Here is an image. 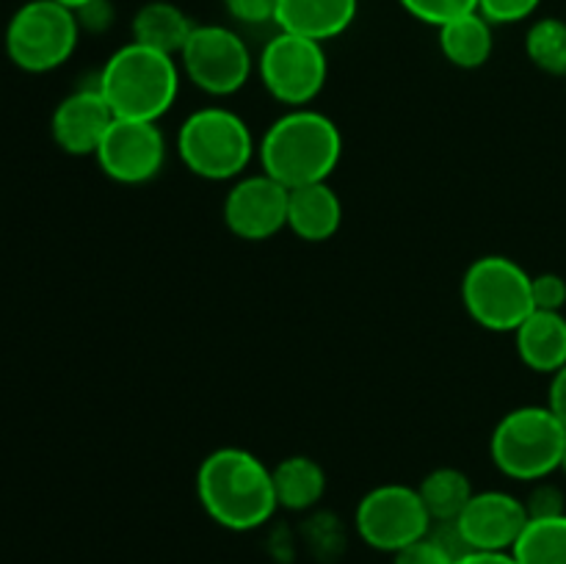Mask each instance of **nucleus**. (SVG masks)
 <instances>
[{
    "instance_id": "7ed1b4c3",
    "label": "nucleus",
    "mask_w": 566,
    "mask_h": 564,
    "mask_svg": "<svg viewBox=\"0 0 566 564\" xmlns=\"http://www.w3.org/2000/svg\"><path fill=\"white\" fill-rule=\"evenodd\" d=\"M97 88L116 119L158 122L180 94V64L130 39L105 61Z\"/></svg>"
},
{
    "instance_id": "cd10ccee",
    "label": "nucleus",
    "mask_w": 566,
    "mask_h": 564,
    "mask_svg": "<svg viewBox=\"0 0 566 564\" xmlns=\"http://www.w3.org/2000/svg\"><path fill=\"white\" fill-rule=\"evenodd\" d=\"M227 11L241 25H276V9L280 0H224Z\"/></svg>"
},
{
    "instance_id": "f257e3e1",
    "label": "nucleus",
    "mask_w": 566,
    "mask_h": 564,
    "mask_svg": "<svg viewBox=\"0 0 566 564\" xmlns=\"http://www.w3.org/2000/svg\"><path fill=\"white\" fill-rule=\"evenodd\" d=\"M197 495L213 523L254 531L280 509L271 468L247 448H216L197 470Z\"/></svg>"
},
{
    "instance_id": "ddd939ff",
    "label": "nucleus",
    "mask_w": 566,
    "mask_h": 564,
    "mask_svg": "<svg viewBox=\"0 0 566 564\" xmlns=\"http://www.w3.org/2000/svg\"><path fill=\"white\" fill-rule=\"evenodd\" d=\"M525 501L503 490L473 492L457 518L470 551H512L528 525Z\"/></svg>"
},
{
    "instance_id": "a211bd4d",
    "label": "nucleus",
    "mask_w": 566,
    "mask_h": 564,
    "mask_svg": "<svg viewBox=\"0 0 566 564\" xmlns=\"http://www.w3.org/2000/svg\"><path fill=\"white\" fill-rule=\"evenodd\" d=\"M193 28L197 25L188 20V14L180 6L166 3V0H153V3H144L136 11V17H133V42L177 59L182 48H186L188 36L193 33Z\"/></svg>"
},
{
    "instance_id": "9b49d317",
    "label": "nucleus",
    "mask_w": 566,
    "mask_h": 564,
    "mask_svg": "<svg viewBox=\"0 0 566 564\" xmlns=\"http://www.w3.org/2000/svg\"><path fill=\"white\" fill-rule=\"evenodd\" d=\"M105 177L122 186H144L155 180L166 164V136L158 122L114 119L97 153Z\"/></svg>"
},
{
    "instance_id": "2eb2a0df",
    "label": "nucleus",
    "mask_w": 566,
    "mask_h": 564,
    "mask_svg": "<svg viewBox=\"0 0 566 564\" xmlns=\"http://www.w3.org/2000/svg\"><path fill=\"white\" fill-rule=\"evenodd\" d=\"M343 224V202L329 180L291 188L287 230L307 243H324L337 236Z\"/></svg>"
},
{
    "instance_id": "473e14b6",
    "label": "nucleus",
    "mask_w": 566,
    "mask_h": 564,
    "mask_svg": "<svg viewBox=\"0 0 566 564\" xmlns=\"http://www.w3.org/2000/svg\"><path fill=\"white\" fill-rule=\"evenodd\" d=\"M562 470L566 473V446H564V457H562Z\"/></svg>"
},
{
    "instance_id": "412c9836",
    "label": "nucleus",
    "mask_w": 566,
    "mask_h": 564,
    "mask_svg": "<svg viewBox=\"0 0 566 564\" xmlns=\"http://www.w3.org/2000/svg\"><path fill=\"white\" fill-rule=\"evenodd\" d=\"M418 492L423 498L431 523H448V520H457L470 503L473 484H470L468 473H462V470L434 468L431 473L423 476Z\"/></svg>"
},
{
    "instance_id": "f8f14e48",
    "label": "nucleus",
    "mask_w": 566,
    "mask_h": 564,
    "mask_svg": "<svg viewBox=\"0 0 566 564\" xmlns=\"http://www.w3.org/2000/svg\"><path fill=\"white\" fill-rule=\"evenodd\" d=\"M287 199L291 188L265 171L241 175L227 191L221 216L227 230L241 241H269L287 230Z\"/></svg>"
},
{
    "instance_id": "aec40b11",
    "label": "nucleus",
    "mask_w": 566,
    "mask_h": 564,
    "mask_svg": "<svg viewBox=\"0 0 566 564\" xmlns=\"http://www.w3.org/2000/svg\"><path fill=\"white\" fill-rule=\"evenodd\" d=\"M495 39H492V22L481 11L457 17L440 28V50L459 70H479L490 61Z\"/></svg>"
},
{
    "instance_id": "dca6fc26",
    "label": "nucleus",
    "mask_w": 566,
    "mask_h": 564,
    "mask_svg": "<svg viewBox=\"0 0 566 564\" xmlns=\"http://www.w3.org/2000/svg\"><path fill=\"white\" fill-rule=\"evenodd\" d=\"M357 9L359 0H280L276 28L324 44L352 28Z\"/></svg>"
},
{
    "instance_id": "393cba45",
    "label": "nucleus",
    "mask_w": 566,
    "mask_h": 564,
    "mask_svg": "<svg viewBox=\"0 0 566 564\" xmlns=\"http://www.w3.org/2000/svg\"><path fill=\"white\" fill-rule=\"evenodd\" d=\"M542 0H479V11L492 25H509V22H523L539 9Z\"/></svg>"
},
{
    "instance_id": "0eeeda50",
    "label": "nucleus",
    "mask_w": 566,
    "mask_h": 564,
    "mask_svg": "<svg viewBox=\"0 0 566 564\" xmlns=\"http://www.w3.org/2000/svg\"><path fill=\"white\" fill-rule=\"evenodd\" d=\"M77 11L55 0H31L20 6L6 28V53L20 70L50 72L75 53L81 22Z\"/></svg>"
},
{
    "instance_id": "f03ea898",
    "label": "nucleus",
    "mask_w": 566,
    "mask_h": 564,
    "mask_svg": "<svg viewBox=\"0 0 566 564\" xmlns=\"http://www.w3.org/2000/svg\"><path fill=\"white\" fill-rule=\"evenodd\" d=\"M260 169L282 186L329 180L343 158V133L315 108H291L269 125L258 144Z\"/></svg>"
},
{
    "instance_id": "423d86ee",
    "label": "nucleus",
    "mask_w": 566,
    "mask_h": 564,
    "mask_svg": "<svg viewBox=\"0 0 566 564\" xmlns=\"http://www.w3.org/2000/svg\"><path fill=\"white\" fill-rule=\"evenodd\" d=\"M534 274L506 254L473 260L462 276V304L470 318L490 332H512L534 313Z\"/></svg>"
},
{
    "instance_id": "b1692460",
    "label": "nucleus",
    "mask_w": 566,
    "mask_h": 564,
    "mask_svg": "<svg viewBox=\"0 0 566 564\" xmlns=\"http://www.w3.org/2000/svg\"><path fill=\"white\" fill-rule=\"evenodd\" d=\"M415 20L429 22V25L442 28L446 22L457 20V17L479 11V0H398Z\"/></svg>"
},
{
    "instance_id": "7c9ffc66",
    "label": "nucleus",
    "mask_w": 566,
    "mask_h": 564,
    "mask_svg": "<svg viewBox=\"0 0 566 564\" xmlns=\"http://www.w3.org/2000/svg\"><path fill=\"white\" fill-rule=\"evenodd\" d=\"M457 564H520L512 551H470Z\"/></svg>"
},
{
    "instance_id": "6e6552de",
    "label": "nucleus",
    "mask_w": 566,
    "mask_h": 564,
    "mask_svg": "<svg viewBox=\"0 0 566 564\" xmlns=\"http://www.w3.org/2000/svg\"><path fill=\"white\" fill-rule=\"evenodd\" d=\"M258 75L276 103L287 108H307L324 92L329 61L321 42L280 31L265 42L258 59Z\"/></svg>"
},
{
    "instance_id": "f3484780",
    "label": "nucleus",
    "mask_w": 566,
    "mask_h": 564,
    "mask_svg": "<svg viewBox=\"0 0 566 564\" xmlns=\"http://www.w3.org/2000/svg\"><path fill=\"white\" fill-rule=\"evenodd\" d=\"M520 359L536 374H556L566 365V315L556 310H534L514 330Z\"/></svg>"
},
{
    "instance_id": "20e7f679",
    "label": "nucleus",
    "mask_w": 566,
    "mask_h": 564,
    "mask_svg": "<svg viewBox=\"0 0 566 564\" xmlns=\"http://www.w3.org/2000/svg\"><path fill=\"white\" fill-rule=\"evenodd\" d=\"M177 155L191 175L210 182L238 180L258 155L247 119L224 105L197 108L177 130Z\"/></svg>"
},
{
    "instance_id": "4468645a",
    "label": "nucleus",
    "mask_w": 566,
    "mask_h": 564,
    "mask_svg": "<svg viewBox=\"0 0 566 564\" xmlns=\"http://www.w3.org/2000/svg\"><path fill=\"white\" fill-rule=\"evenodd\" d=\"M114 119V111L97 86L81 88L61 100L59 108L53 111L50 130L66 155H94Z\"/></svg>"
},
{
    "instance_id": "2f4dec72",
    "label": "nucleus",
    "mask_w": 566,
    "mask_h": 564,
    "mask_svg": "<svg viewBox=\"0 0 566 564\" xmlns=\"http://www.w3.org/2000/svg\"><path fill=\"white\" fill-rule=\"evenodd\" d=\"M55 3L66 6V9H72V11H83V9H88V6L99 3V0H55Z\"/></svg>"
},
{
    "instance_id": "4be33fe9",
    "label": "nucleus",
    "mask_w": 566,
    "mask_h": 564,
    "mask_svg": "<svg viewBox=\"0 0 566 564\" xmlns=\"http://www.w3.org/2000/svg\"><path fill=\"white\" fill-rule=\"evenodd\" d=\"M512 553L520 564H566V514L528 520Z\"/></svg>"
},
{
    "instance_id": "a878e982",
    "label": "nucleus",
    "mask_w": 566,
    "mask_h": 564,
    "mask_svg": "<svg viewBox=\"0 0 566 564\" xmlns=\"http://www.w3.org/2000/svg\"><path fill=\"white\" fill-rule=\"evenodd\" d=\"M392 564H457V558H453L434 536L426 534L420 536L418 542H412V545L392 553Z\"/></svg>"
},
{
    "instance_id": "c756f323",
    "label": "nucleus",
    "mask_w": 566,
    "mask_h": 564,
    "mask_svg": "<svg viewBox=\"0 0 566 564\" xmlns=\"http://www.w3.org/2000/svg\"><path fill=\"white\" fill-rule=\"evenodd\" d=\"M547 407L566 426V365L551 376V390H547Z\"/></svg>"
},
{
    "instance_id": "5701e85b",
    "label": "nucleus",
    "mask_w": 566,
    "mask_h": 564,
    "mask_svg": "<svg viewBox=\"0 0 566 564\" xmlns=\"http://www.w3.org/2000/svg\"><path fill=\"white\" fill-rule=\"evenodd\" d=\"M525 53L542 72L566 77V22L558 17H545L528 28Z\"/></svg>"
},
{
    "instance_id": "6ab92c4d",
    "label": "nucleus",
    "mask_w": 566,
    "mask_h": 564,
    "mask_svg": "<svg viewBox=\"0 0 566 564\" xmlns=\"http://www.w3.org/2000/svg\"><path fill=\"white\" fill-rule=\"evenodd\" d=\"M271 479H274L276 503L280 509H291V512H307L326 492V470L304 453H293L274 464Z\"/></svg>"
},
{
    "instance_id": "1a4fd4ad",
    "label": "nucleus",
    "mask_w": 566,
    "mask_h": 564,
    "mask_svg": "<svg viewBox=\"0 0 566 564\" xmlns=\"http://www.w3.org/2000/svg\"><path fill=\"white\" fill-rule=\"evenodd\" d=\"M177 59L182 75L210 97H230L241 92L254 72V59L247 42L224 25L193 28Z\"/></svg>"
},
{
    "instance_id": "9d476101",
    "label": "nucleus",
    "mask_w": 566,
    "mask_h": 564,
    "mask_svg": "<svg viewBox=\"0 0 566 564\" xmlns=\"http://www.w3.org/2000/svg\"><path fill=\"white\" fill-rule=\"evenodd\" d=\"M354 523L365 545L381 553H398L431 529V518L418 487L398 481H387L365 492Z\"/></svg>"
},
{
    "instance_id": "c85d7f7f",
    "label": "nucleus",
    "mask_w": 566,
    "mask_h": 564,
    "mask_svg": "<svg viewBox=\"0 0 566 564\" xmlns=\"http://www.w3.org/2000/svg\"><path fill=\"white\" fill-rule=\"evenodd\" d=\"M525 509H528L531 520L542 518H558L564 512V492L556 484H536L531 495L525 498Z\"/></svg>"
},
{
    "instance_id": "bb28decb",
    "label": "nucleus",
    "mask_w": 566,
    "mask_h": 564,
    "mask_svg": "<svg viewBox=\"0 0 566 564\" xmlns=\"http://www.w3.org/2000/svg\"><path fill=\"white\" fill-rule=\"evenodd\" d=\"M531 291H534L536 310H556V313H564L566 280L562 274H556V271L534 274V280H531Z\"/></svg>"
},
{
    "instance_id": "39448f33",
    "label": "nucleus",
    "mask_w": 566,
    "mask_h": 564,
    "mask_svg": "<svg viewBox=\"0 0 566 564\" xmlns=\"http://www.w3.org/2000/svg\"><path fill=\"white\" fill-rule=\"evenodd\" d=\"M566 426L551 407H517L497 420L490 453L503 476L517 481H545L562 470Z\"/></svg>"
}]
</instances>
